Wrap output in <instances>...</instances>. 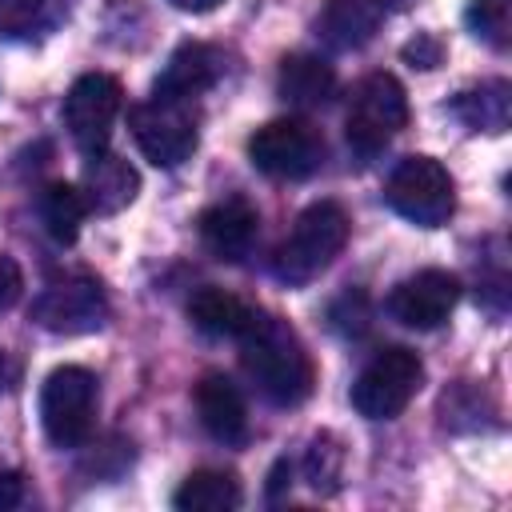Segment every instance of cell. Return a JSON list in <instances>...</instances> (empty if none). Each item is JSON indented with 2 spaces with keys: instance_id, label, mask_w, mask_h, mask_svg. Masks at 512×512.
I'll return each instance as SVG.
<instances>
[{
  "instance_id": "cell-1",
  "label": "cell",
  "mask_w": 512,
  "mask_h": 512,
  "mask_svg": "<svg viewBox=\"0 0 512 512\" xmlns=\"http://www.w3.org/2000/svg\"><path fill=\"white\" fill-rule=\"evenodd\" d=\"M240 364H244L248 380L256 384V392L280 408L304 404L316 388V368H312L304 340L296 336V328L288 320H280L264 308H256L252 324L240 336Z\"/></svg>"
},
{
  "instance_id": "cell-2",
  "label": "cell",
  "mask_w": 512,
  "mask_h": 512,
  "mask_svg": "<svg viewBox=\"0 0 512 512\" xmlns=\"http://www.w3.org/2000/svg\"><path fill=\"white\" fill-rule=\"evenodd\" d=\"M348 244V212L336 200L308 204L272 252V276L288 288L312 284Z\"/></svg>"
},
{
  "instance_id": "cell-3",
  "label": "cell",
  "mask_w": 512,
  "mask_h": 512,
  "mask_svg": "<svg viewBox=\"0 0 512 512\" xmlns=\"http://www.w3.org/2000/svg\"><path fill=\"white\" fill-rule=\"evenodd\" d=\"M408 124V92L392 72H368L352 96L344 116V140L360 160L380 156L392 136Z\"/></svg>"
},
{
  "instance_id": "cell-4",
  "label": "cell",
  "mask_w": 512,
  "mask_h": 512,
  "mask_svg": "<svg viewBox=\"0 0 512 512\" xmlns=\"http://www.w3.org/2000/svg\"><path fill=\"white\" fill-rule=\"evenodd\" d=\"M96 404H100V380L96 372L80 364H60L44 376L40 388V424L44 436L56 448H80L92 440L96 428Z\"/></svg>"
},
{
  "instance_id": "cell-5",
  "label": "cell",
  "mask_w": 512,
  "mask_h": 512,
  "mask_svg": "<svg viewBox=\"0 0 512 512\" xmlns=\"http://www.w3.org/2000/svg\"><path fill=\"white\" fill-rule=\"evenodd\" d=\"M384 204L416 224V228H440L448 224V216L456 212V184L448 176V168L436 156H404L388 180H384Z\"/></svg>"
},
{
  "instance_id": "cell-6",
  "label": "cell",
  "mask_w": 512,
  "mask_h": 512,
  "mask_svg": "<svg viewBox=\"0 0 512 512\" xmlns=\"http://www.w3.org/2000/svg\"><path fill=\"white\" fill-rule=\"evenodd\" d=\"M420 380H424L420 356L404 344H388L360 368L348 400L364 420H396L420 392Z\"/></svg>"
},
{
  "instance_id": "cell-7",
  "label": "cell",
  "mask_w": 512,
  "mask_h": 512,
  "mask_svg": "<svg viewBox=\"0 0 512 512\" xmlns=\"http://www.w3.org/2000/svg\"><path fill=\"white\" fill-rule=\"evenodd\" d=\"M108 292L100 280L92 276H64L44 284L32 304H28V320L52 336H88L100 332L108 324Z\"/></svg>"
},
{
  "instance_id": "cell-8",
  "label": "cell",
  "mask_w": 512,
  "mask_h": 512,
  "mask_svg": "<svg viewBox=\"0 0 512 512\" xmlns=\"http://www.w3.org/2000/svg\"><path fill=\"white\" fill-rule=\"evenodd\" d=\"M248 160L272 180H308L324 164V136L300 116H280L248 136Z\"/></svg>"
},
{
  "instance_id": "cell-9",
  "label": "cell",
  "mask_w": 512,
  "mask_h": 512,
  "mask_svg": "<svg viewBox=\"0 0 512 512\" xmlns=\"http://www.w3.org/2000/svg\"><path fill=\"white\" fill-rule=\"evenodd\" d=\"M128 132H132L140 156L156 168H180L184 160H192V152L200 144L192 104L160 100V96H152L128 112Z\"/></svg>"
},
{
  "instance_id": "cell-10",
  "label": "cell",
  "mask_w": 512,
  "mask_h": 512,
  "mask_svg": "<svg viewBox=\"0 0 512 512\" xmlns=\"http://www.w3.org/2000/svg\"><path fill=\"white\" fill-rule=\"evenodd\" d=\"M120 80L108 76V72H84L72 80L64 104H60V116H64V128L72 136V144L84 152V156H96V152H108V140H112V124L120 116Z\"/></svg>"
},
{
  "instance_id": "cell-11",
  "label": "cell",
  "mask_w": 512,
  "mask_h": 512,
  "mask_svg": "<svg viewBox=\"0 0 512 512\" xmlns=\"http://www.w3.org/2000/svg\"><path fill=\"white\" fill-rule=\"evenodd\" d=\"M456 300H460V280L448 268H420L388 292L384 308L396 324L416 328V332H432L452 316Z\"/></svg>"
},
{
  "instance_id": "cell-12",
  "label": "cell",
  "mask_w": 512,
  "mask_h": 512,
  "mask_svg": "<svg viewBox=\"0 0 512 512\" xmlns=\"http://www.w3.org/2000/svg\"><path fill=\"white\" fill-rule=\"evenodd\" d=\"M196 232H200V244L224 260V264H240L252 256L256 248V236H260V212L244 200V196H228V200H216L200 212L196 220Z\"/></svg>"
},
{
  "instance_id": "cell-13",
  "label": "cell",
  "mask_w": 512,
  "mask_h": 512,
  "mask_svg": "<svg viewBox=\"0 0 512 512\" xmlns=\"http://www.w3.org/2000/svg\"><path fill=\"white\" fill-rule=\"evenodd\" d=\"M224 76V56L212 44L200 40H184L160 68V76L152 80V96L160 100H180L192 104L200 92H208L216 80Z\"/></svg>"
},
{
  "instance_id": "cell-14",
  "label": "cell",
  "mask_w": 512,
  "mask_h": 512,
  "mask_svg": "<svg viewBox=\"0 0 512 512\" xmlns=\"http://www.w3.org/2000/svg\"><path fill=\"white\" fill-rule=\"evenodd\" d=\"M192 400H196V416H200L204 432L216 444H244L248 440V404H244V392L232 384V376L204 372Z\"/></svg>"
},
{
  "instance_id": "cell-15",
  "label": "cell",
  "mask_w": 512,
  "mask_h": 512,
  "mask_svg": "<svg viewBox=\"0 0 512 512\" xmlns=\"http://www.w3.org/2000/svg\"><path fill=\"white\" fill-rule=\"evenodd\" d=\"M384 20H388L384 0H328L316 16L312 32L332 52H356L380 32Z\"/></svg>"
},
{
  "instance_id": "cell-16",
  "label": "cell",
  "mask_w": 512,
  "mask_h": 512,
  "mask_svg": "<svg viewBox=\"0 0 512 512\" xmlns=\"http://www.w3.org/2000/svg\"><path fill=\"white\" fill-rule=\"evenodd\" d=\"M80 192H84L88 212H96V216H116L120 208H128V204L136 200V192H140V172H136L124 156H116V152H96V156H88V164H84V184H80Z\"/></svg>"
},
{
  "instance_id": "cell-17",
  "label": "cell",
  "mask_w": 512,
  "mask_h": 512,
  "mask_svg": "<svg viewBox=\"0 0 512 512\" xmlns=\"http://www.w3.org/2000/svg\"><path fill=\"white\" fill-rule=\"evenodd\" d=\"M340 80H336V68L324 60V56H312V52H292L280 60V72H276V96L300 112H312V108H324L332 96H336Z\"/></svg>"
},
{
  "instance_id": "cell-18",
  "label": "cell",
  "mask_w": 512,
  "mask_h": 512,
  "mask_svg": "<svg viewBox=\"0 0 512 512\" xmlns=\"http://www.w3.org/2000/svg\"><path fill=\"white\" fill-rule=\"evenodd\" d=\"M256 308L244 304L240 296L216 288V284H200L192 296H188V320L192 328H200L204 336L212 340H240L244 328L252 324Z\"/></svg>"
},
{
  "instance_id": "cell-19",
  "label": "cell",
  "mask_w": 512,
  "mask_h": 512,
  "mask_svg": "<svg viewBox=\"0 0 512 512\" xmlns=\"http://www.w3.org/2000/svg\"><path fill=\"white\" fill-rule=\"evenodd\" d=\"M448 112L468 132H504L512 120V84L508 80H484L476 88H464L448 100Z\"/></svg>"
},
{
  "instance_id": "cell-20",
  "label": "cell",
  "mask_w": 512,
  "mask_h": 512,
  "mask_svg": "<svg viewBox=\"0 0 512 512\" xmlns=\"http://www.w3.org/2000/svg\"><path fill=\"white\" fill-rule=\"evenodd\" d=\"M240 500H244L240 480L236 472H224V468H196L172 492V504L180 512H232L240 508Z\"/></svg>"
},
{
  "instance_id": "cell-21",
  "label": "cell",
  "mask_w": 512,
  "mask_h": 512,
  "mask_svg": "<svg viewBox=\"0 0 512 512\" xmlns=\"http://www.w3.org/2000/svg\"><path fill=\"white\" fill-rule=\"evenodd\" d=\"M36 212H40L44 232H48L60 248H68V244H76V236H80V224H84V216H88V204H84V192H80L76 184L52 180V184L40 188Z\"/></svg>"
},
{
  "instance_id": "cell-22",
  "label": "cell",
  "mask_w": 512,
  "mask_h": 512,
  "mask_svg": "<svg viewBox=\"0 0 512 512\" xmlns=\"http://www.w3.org/2000/svg\"><path fill=\"white\" fill-rule=\"evenodd\" d=\"M72 0H0V40H40L68 20Z\"/></svg>"
},
{
  "instance_id": "cell-23",
  "label": "cell",
  "mask_w": 512,
  "mask_h": 512,
  "mask_svg": "<svg viewBox=\"0 0 512 512\" xmlns=\"http://www.w3.org/2000/svg\"><path fill=\"white\" fill-rule=\"evenodd\" d=\"M300 476L308 480L312 492L332 496L340 488V476H344V444L332 432H316L300 456Z\"/></svg>"
},
{
  "instance_id": "cell-24",
  "label": "cell",
  "mask_w": 512,
  "mask_h": 512,
  "mask_svg": "<svg viewBox=\"0 0 512 512\" xmlns=\"http://www.w3.org/2000/svg\"><path fill=\"white\" fill-rule=\"evenodd\" d=\"M372 316H376V308H372V296L364 288H344L340 296L328 300V328L336 336H344V340L368 336Z\"/></svg>"
},
{
  "instance_id": "cell-25",
  "label": "cell",
  "mask_w": 512,
  "mask_h": 512,
  "mask_svg": "<svg viewBox=\"0 0 512 512\" xmlns=\"http://www.w3.org/2000/svg\"><path fill=\"white\" fill-rule=\"evenodd\" d=\"M484 392L476 384H456L440 396V424L452 432H476L484 424V416H492V408H484Z\"/></svg>"
},
{
  "instance_id": "cell-26",
  "label": "cell",
  "mask_w": 512,
  "mask_h": 512,
  "mask_svg": "<svg viewBox=\"0 0 512 512\" xmlns=\"http://www.w3.org/2000/svg\"><path fill=\"white\" fill-rule=\"evenodd\" d=\"M464 24L472 28L476 40L492 48H508L512 36V0H468Z\"/></svg>"
},
{
  "instance_id": "cell-27",
  "label": "cell",
  "mask_w": 512,
  "mask_h": 512,
  "mask_svg": "<svg viewBox=\"0 0 512 512\" xmlns=\"http://www.w3.org/2000/svg\"><path fill=\"white\" fill-rule=\"evenodd\" d=\"M400 56L412 64V68H436L440 60H444V44H440V36H432V32H416L404 48H400Z\"/></svg>"
},
{
  "instance_id": "cell-28",
  "label": "cell",
  "mask_w": 512,
  "mask_h": 512,
  "mask_svg": "<svg viewBox=\"0 0 512 512\" xmlns=\"http://www.w3.org/2000/svg\"><path fill=\"white\" fill-rule=\"evenodd\" d=\"M20 296H24V272L12 256H0V316L12 312L20 304Z\"/></svg>"
},
{
  "instance_id": "cell-29",
  "label": "cell",
  "mask_w": 512,
  "mask_h": 512,
  "mask_svg": "<svg viewBox=\"0 0 512 512\" xmlns=\"http://www.w3.org/2000/svg\"><path fill=\"white\" fill-rule=\"evenodd\" d=\"M20 500H24V476L16 468H4L0 472V512L20 508Z\"/></svg>"
},
{
  "instance_id": "cell-30",
  "label": "cell",
  "mask_w": 512,
  "mask_h": 512,
  "mask_svg": "<svg viewBox=\"0 0 512 512\" xmlns=\"http://www.w3.org/2000/svg\"><path fill=\"white\" fill-rule=\"evenodd\" d=\"M292 472H296V464L288 460V456H280L276 464H272V472H268V500H280V492L284 488H292Z\"/></svg>"
},
{
  "instance_id": "cell-31",
  "label": "cell",
  "mask_w": 512,
  "mask_h": 512,
  "mask_svg": "<svg viewBox=\"0 0 512 512\" xmlns=\"http://www.w3.org/2000/svg\"><path fill=\"white\" fill-rule=\"evenodd\" d=\"M12 380H16V364L8 360V352H0V396L12 388Z\"/></svg>"
},
{
  "instance_id": "cell-32",
  "label": "cell",
  "mask_w": 512,
  "mask_h": 512,
  "mask_svg": "<svg viewBox=\"0 0 512 512\" xmlns=\"http://www.w3.org/2000/svg\"><path fill=\"white\" fill-rule=\"evenodd\" d=\"M180 12H212L216 4H224V0H172Z\"/></svg>"
}]
</instances>
